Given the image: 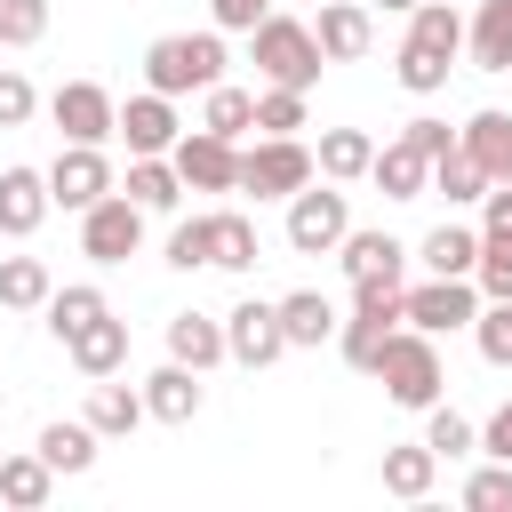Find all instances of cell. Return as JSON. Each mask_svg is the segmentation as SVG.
<instances>
[{"mask_svg": "<svg viewBox=\"0 0 512 512\" xmlns=\"http://www.w3.org/2000/svg\"><path fill=\"white\" fill-rule=\"evenodd\" d=\"M456 48H464V24H456V8H448V0H416V24H408V40H400V88L432 96V88L448 80Z\"/></svg>", "mask_w": 512, "mask_h": 512, "instance_id": "6da1fadb", "label": "cell"}, {"mask_svg": "<svg viewBox=\"0 0 512 512\" xmlns=\"http://www.w3.org/2000/svg\"><path fill=\"white\" fill-rule=\"evenodd\" d=\"M144 80L160 96H184V88H216L224 80V40L216 32H168L144 48Z\"/></svg>", "mask_w": 512, "mask_h": 512, "instance_id": "7a4b0ae2", "label": "cell"}, {"mask_svg": "<svg viewBox=\"0 0 512 512\" xmlns=\"http://www.w3.org/2000/svg\"><path fill=\"white\" fill-rule=\"evenodd\" d=\"M320 40H312V24H288V16H264L256 24V72L272 80V88H312L320 80Z\"/></svg>", "mask_w": 512, "mask_h": 512, "instance_id": "3957f363", "label": "cell"}, {"mask_svg": "<svg viewBox=\"0 0 512 512\" xmlns=\"http://www.w3.org/2000/svg\"><path fill=\"white\" fill-rule=\"evenodd\" d=\"M376 376H384V392H392L400 408H432V400H440V352H432V328L392 336L384 360H376Z\"/></svg>", "mask_w": 512, "mask_h": 512, "instance_id": "277c9868", "label": "cell"}, {"mask_svg": "<svg viewBox=\"0 0 512 512\" xmlns=\"http://www.w3.org/2000/svg\"><path fill=\"white\" fill-rule=\"evenodd\" d=\"M304 184H312V152L296 136H264L256 152H240V192L280 200V192H304Z\"/></svg>", "mask_w": 512, "mask_h": 512, "instance_id": "5b68a950", "label": "cell"}, {"mask_svg": "<svg viewBox=\"0 0 512 512\" xmlns=\"http://www.w3.org/2000/svg\"><path fill=\"white\" fill-rule=\"evenodd\" d=\"M344 232H352V216H344V192H288V248L296 256H328V248H344Z\"/></svg>", "mask_w": 512, "mask_h": 512, "instance_id": "8992f818", "label": "cell"}, {"mask_svg": "<svg viewBox=\"0 0 512 512\" xmlns=\"http://www.w3.org/2000/svg\"><path fill=\"white\" fill-rule=\"evenodd\" d=\"M136 240H144V208H136L128 192H104V200L88 208V224H80V248H88L96 264H128Z\"/></svg>", "mask_w": 512, "mask_h": 512, "instance_id": "52a82bcc", "label": "cell"}, {"mask_svg": "<svg viewBox=\"0 0 512 512\" xmlns=\"http://www.w3.org/2000/svg\"><path fill=\"white\" fill-rule=\"evenodd\" d=\"M176 176H184V192H240V152H232V136H216V128L176 136Z\"/></svg>", "mask_w": 512, "mask_h": 512, "instance_id": "ba28073f", "label": "cell"}, {"mask_svg": "<svg viewBox=\"0 0 512 512\" xmlns=\"http://www.w3.org/2000/svg\"><path fill=\"white\" fill-rule=\"evenodd\" d=\"M224 344L240 368H272L288 352V328H280V304H232L224 312Z\"/></svg>", "mask_w": 512, "mask_h": 512, "instance_id": "9c48e42d", "label": "cell"}, {"mask_svg": "<svg viewBox=\"0 0 512 512\" xmlns=\"http://www.w3.org/2000/svg\"><path fill=\"white\" fill-rule=\"evenodd\" d=\"M56 128L72 144H104V136H120V104L96 80H72V88H56Z\"/></svg>", "mask_w": 512, "mask_h": 512, "instance_id": "30bf717a", "label": "cell"}, {"mask_svg": "<svg viewBox=\"0 0 512 512\" xmlns=\"http://www.w3.org/2000/svg\"><path fill=\"white\" fill-rule=\"evenodd\" d=\"M48 192L64 200V208H96L104 192H112V168H104V152L96 144H72V152H56V168H48Z\"/></svg>", "mask_w": 512, "mask_h": 512, "instance_id": "8fae6325", "label": "cell"}, {"mask_svg": "<svg viewBox=\"0 0 512 512\" xmlns=\"http://www.w3.org/2000/svg\"><path fill=\"white\" fill-rule=\"evenodd\" d=\"M408 320H416V328H432V336H440V328H472V320H480L472 280H440V272H432L424 288H408Z\"/></svg>", "mask_w": 512, "mask_h": 512, "instance_id": "7c38bea8", "label": "cell"}, {"mask_svg": "<svg viewBox=\"0 0 512 512\" xmlns=\"http://www.w3.org/2000/svg\"><path fill=\"white\" fill-rule=\"evenodd\" d=\"M48 200H56V192H48V176H40V168H0V232H16V240H24V232H40Z\"/></svg>", "mask_w": 512, "mask_h": 512, "instance_id": "4fadbf2b", "label": "cell"}, {"mask_svg": "<svg viewBox=\"0 0 512 512\" xmlns=\"http://www.w3.org/2000/svg\"><path fill=\"white\" fill-rule=\"evenodd\" d=\"M144 408H152L160 424H192V416H200V368H184V360L152 368V376H144Z\"/></svg>", "mask_w": 512, "mask_h": 512, "instance_id": "5bb4252c", "label": "cell"}, {"mask_svg": "<svg viewBox=\"0 0 512 512\" xmlns=\"http://www.w3.org/2000/svg\"><path fill=\"white\" fill-rule=\"evenodd\" d=\"M456 144L480 160V176H488V184H512V112H472Z\"/></svg>", "mask_w": 512, "mask_h": 512, "instance_id": "9a60e30c", "label": "cell"}, {"mask_svg": "<svg viewBox=\"0 0 512 512\" xmlns=\"http://www.w3.org/2000/svg\"><path fill=\"white\" fill-rule=\"evenodd\" d=\"M312 40H320V56H336V64L368 56V8H352V0H320V24H312Z\"/></svg>", "mask_w": 512, "mask_h": 512, "instance_id": "2e32d148", "label": "cell"}, {"mask_svg": "<svg viewBox=\"0 0 512 512\" xmlns=\"http://www.w3.org/2000/svg\"><path fill=\"white\" fill-rule=\"evenodd\" d=\"M120 136H128V152H176V112H168V96H160V88H152V96H128Z\"/></svg>", "mask_w": 512, "mask_h": 512, "instance_id": "e0dca14e", "label": "cell"}, {"mask_svg": "<svg viewBox=\"0 0 512 512\" xmlns=\"http://www.w3.org/2000/svg\"><path fill=\"white\" fill-rule=\"evenodd\" d=\"M368 176L384 184V200H416V192L432 184V152H416V144L400 136V144H384V152H376V168H368Z\"/></svg>", "mask_w": 512, "mask_h": 512, "instance_id": "ac0fdd59", "label": "cell"}, {"mask_svg": "<svg viewBox=\"0 0 512 512\" xmlns=\"http://www.w3.org/2000/svg\"><path fill=\"white\" fill-rule=\"evenodd\" d=\"M232 344H224V328L208 320V312H176L168 320V360H184V368H216Z\"/></svg>", "mask_w": 512, "mask_h": 512, "instance_id": "d6986e66", "label": "cell"}, {"mask_svg": "<svg viewBox=\"0 0 512 512\" xmlns=\"http://www.w3.org/2000/svg\"><path fill=\"white\" fill-rule=\"evenodd\" d=\"M72 360H80V376H112L120 360H128V320H112V312H96L80 336H72Z\"/></svg>", "mask_w": 512, "mask_h": 512, "instance_id": "ffe728a7", "label": "cell"}, {"mask_svg": "<svg viewBox=\"0 0 512 512\" xmlns=\"http://www.w3.org/2000/svg\"><path fill=\"white\" fill-rule=\"evenodd\" d=\"M208 264H224V272H256V224L248 216H208Z\"/></svg>", "mask_w": 512, "mask_h": 512, "instance_id": "44dd1931", "label": "cell"}, {"mask_svg": "<svg viewBox=\"0 0 512 512\" xmlns=\"http://www.w3.org/2000/svg\"><path fill=\"white\" fill-rule=\"evenodd\" d=\"M424 264H432L440 280H472V264H480V232H464V224L424 232Z\"/></svg>", "mask_w": 512, "mask_h": 512, "instance_id": "7402d4cb", "label": "cell"}, {"mask_svg": "<svg viewBox=\"0 0 512 512\" xmlns=\"http://www.w3.org/2000/svg\"><path fill=\"white\" fill-rule=\"evenodd\" d=\"M48 488H56V464H48V456H8V464H0V496H8L16 512H40Z\"/></svg>", "mask_w": 512, "mask_h": 512, "instance_id": "603a6c76", "label": "cell"}, {"mask_svg": "<svg viewBox=\"0 0 512 512\" xmlns=\"http://www.w3.org/2000/svg\"><path fill=\"white\" fill-rule=\"evenodd\" d=\"M472 64L480 72H512V0H488L472 24Z\"/></svg>", "mask_w": 512, "mask_h": 512, "instance_id": "cb8c5ba5", "label": "cell"}, {"mask_svg": "<svg viewBox=\"0 0 512 512\" xmlns=\"http://www.w3.org/2000/svg\"><path fill=\"white\" fill-rule=\"evenodd\" d=\"M176 192H184L176 160H160V152H136V168H128V200H136V208H176Z\"/></svg>", "mask_w": 512, "mask_h": 512, "instance_id": "d4e9b609", "label": "cell"}, {"mask_svg": "<svg viewBox=\"0 0 512 512\" xmlns=\"http://www.w3.org/2000/svg\"><path fill=\"white\" fill-rule=\"evenodd\" d=\"M392 336H400V312H352V328H344V360L376 376V360H384Z\"/></svg>", "mask_w": 512, "mask_h": 512, "instance_id": "484cf974", "label": "cell"}, {"mask_svg": "<svg viewBox=\"0 0 512 512\" xmlns=\"http://www.w3.org/2000/svg\"><path fill=\"white\" fill-rule=\"evenodd\" d=\"M408 264V248L392 240V232H344V272L352 280H368V272H400Z\"/></svg>", "mask_w": 512, "mask_h": 512, "instance_id": "4316f807", "label": "cell"}, {"mask_svg": "<svg viewBox=\"0 0 512 512\" xmlns=\"http://www.w3.org/2000/svg\"><path fill=\"white\" fill-rule=\"evenodd\" d=\"M280 328H288V344H320L336 328V312H328L320 288H296V296H280Z\"/></svg>", "mask_w": 512, "mask_h": 512, "instance_id": "83f0119b", "label": "cell"}, {"mask_svg": "<svg viewBox=\"0 0 512 512\" xmlns=\"http://www.w3.org/2000/svg\"><path fill=\"white\" fill-rule=\"evenodd\" d=\"M144 416H152V408H144V392H128V384H96V400H88V424H96V432H112V440H120V432H136Z\"/></svg>", "mask_w": 512, "mask_h": 512, "instance_id": "f1b7e54d", "label": "cell"}, {"mask_svg": "<svg viewBox=\"0 0 512 512\" xmlns=\"http://www.w3.org/2000/svg\"><path fill=\"white\" fill-rule=\"evenodd\" d=\"M432 472H440V448H432V440H424V448H384V488H392V496H424Z\"/></svg>", "mask_w": 512, "mask_h": 512, "instance_id": "f546056e", "label": "cell"}, {"mask_svg": "<svg viewBox=\"0 0 512 512\" xmlns=\"http://www.w3.org/2000/svg\"><path fill=\"white\" fill-rule=\"evenodd\" d=\"M432 192H448V200H488V176H480V160H472L464 144H448V152L432 160Z\"/></svg>", "mask_w": 512, "mask_h": 512, "instance_id": "4dcf8cb0", "label": "cell"}, {"mask_svg": "<svg viewBox=\"0 0 512 512\" xmlns=\"http://www.w3.org/2000/svg\"><path fill=\"white\" fill-rule=\"evenodd\" d=\"M40 456H48L56 472H88V464H96V424H48V432H40Z\"/></svg>", "mask_w": 512, "mask_h": 512, "instance_id": "1f68e13d", "label": "cell"}, {"mask_svg": "<svg viewBox=\"0 0 512 512\" xmlns=\"http://www.w3.org/2000/svg\"><path fill=\"white\" fill-rule=\"evenodd\" d=\"M56 288H48V264L40 256H8L0 264V304H16V312H32V304H48Z\"/></svg>", "mask_w": 512, "mask_h": 512, "instance_id": "d6a6232c", "label": "cell"}, {"mask_svg": "<svg viewBox=\"0 0 512 512\" xmlns=\"http://www.w3.org/2000/svg\"><path fill=\"white\" fill-rule=\"evenodd\" d=\"M320 168H328V176H368V168H376V144H368L360 128H328V136H320Z\"/></svg>", "mask_w": 512, "mask_h": 512, "instance_id": "836d02e7", "label": "cell"}, {"mask_svg": "<svg viewBox=\"0 0 512 512\" xmlns=\"http://www.w3.org/2000/svg\"><path fill=\"white\" fill-rule=\"evenodd\" d=\"M96 312H112V304H104L96 288H56V296H48V328H56L64 344H72V336H80V328H88Z\"/></svg>", "mask_w": 512, "mask_h": 512, "instance_id": "e575fe53", "label": "cell"}, {"mask_svg": "<svg viewBox=\"0 0 512 512\" xmlns=\"http://www.w3.org/2000/svg\"><path fill=\"white\" fill-rule=\"evenodd\" d=\"M200 128H216V136H240V128H256V96H240V88H208V112H200Z\"/></svg>", "mask_w": 512, "mask_h": 512, "instance_id": "d590c367", "label": "cell"}, {"mask_svg": "<svg viewBox=\"0 0 512 512\" xmlns=\"http://www.w3.org/2000/svg\"><path fill=\"white\" fill-rule=\"evenodd\" d=\"M472 336H480V360H488V368H512V296H496V304L472 320Z\"/></svg>", "mask_w": 512, "mask_h": 512, "instance_id": "8d00e7d4", "label": "cell"}, {"mask_svg": "<svg viewBox=\"0 0 512 512\" xmlns=\"http://www.w3.org/2000/svg\"><path fill=\"white\" fill-rule=\"evenodd\" d=\"M48 32V0H0V40L8 48H32Z\"/></svg>", "mask_w": 512, "mask_h": 512, "instance_id": "74e56055", "label": "cell"}, {"mask_svg": "<svg viewBox=\"0 0 512 512\" xmlns=\"http://www.w3.org/2000/svg\"><path fill=\"white\" fill-rule=\"evenodd\" d=\"M472 280H480V296H512V240L480 232V264H472Z\"/></svg>", "mask_w": 512, "mask_h": 512, "instance_id": "f35d334b", "label": "cell"}, {"mask_svg": "<svg viewBox=\"0 0 512 512\" xmlns=\"http://www.w3.org/2000/svg\"><path fill=\"white\" fill-rule=\"evenodd\" d=\"M256 128L296 136V128H304V88H272V96H256Z\"/></svg>", "mask_w": 512, "mask_h": 512, "instance_id": "ab89813d", "label": "cell"}, {"mask_svg": "<svg viewBox=\"0 0 512 512\" xmlns=\"http://www.w3.org/2000/svg\"><path fill=\"white\" fill-rule=\"evenodd\" d=\"M464 504H472V512H512V464L472 472V480H464Z\"/></svg>", "mask_w": 512, "mask_h": 512, "instance_id": "60d3db41", "label": "cell"}, {"mask_svg": "<svg viewBox=\"0 0 512 512\" xmlns=\"http://www.w3.org/2000/svg\"><path fill=\"white\" fill-rule=\"evenodd\" d=\"M168 264H176V272L208 264V216H192V224H176V232H168Z\"/></svg>", "mask_w": 512, "mask_h": 512, "instance_id": "b9f144b4", "label": "cell"}, {"mask_svg": "<svg viewBox=\"0 0 512 512\" xmlns=\"http://www.w3.org/2000/svg\"><path fill=\"white\" fill-rule=\"evenodd\" d=\"M424 440H432L440 456H464V448H472V424H464L456 408H440V400H432V424H424Z\"/></svg>", "mask_w": 512, "mask_h": 512, "instance_id": "7bdbcfd3", "label": "cell"}, {"mask_svg": "<svg viewBox=\"0 0 512 512\" xmlns=\"http://www.w3.org/2000/svg\"><path fill=\"white\" fill-rule=\"evenodd\" d=\"M16 120H32V80L0 72V128H16Z\"/></svg>", "mask_w": 512, "mask_h": 512, "instance_id": "ee69618b", "label": "cell"}, {"mask_svg": "<svg viewBox=\"0 0 512 512\" xmlns=\"http://www.w3.org/2000/svg\"><path fill=\"white\" fill-rule=\"evenodd\" d=\"M208 8H216V24H224V32H256V24L272 16V0H208Z\"/></svg>", "mask_w": 512, "mask_h": 512, "instance_id": "f6af8a7d", "label": "cell"}, {"mask_svg": "<svg viewBox=\"0 0 512 512\" xmlns=\"http://www.w3.org/2000/svg\"><path fill=\"white\" fill-rule=\"evenodd\" d=\"M480 448H488L496 464H512V400H504V408L488 416V432H480Z\"/></svg>", "mask_w": 512, "mask_h": 512, "instance_id": "bcb514c9", "label": "cell"}, {"mask_svg": "<svg viewBox=\"0 0 512 512\" xmlns=\"http://www.w3.org/2000/svg\"><path fill=\"white\" fill-rule=\"evenodd\" d=\"M408 144H416V152H432V160H440V152H448V144H456V136H448V120H408Z\"/></svg>", "mask_w": 512, "mask_h": 512, "instance_id": "7dc6e473", "label": "cell"}, {"mask_svg": "<svg viewBox=\"0 0 512 512\" xmlns=\"http://www.w3.org/2000/svg\"><path fill=\"white\" fill-rule=\"evenodd\" d=\"M488 232L512 240V184H488Z\"/></svg>", "mask_w": 512, "mask_h": 512, "instance_id": "c3c4849f", "label": "cell"}, {"mask_svg": "<svg viewBox=\"0 0 512 512\" xmlns=\"http://www.w3.org/2000/svg\"><path fill=\"white\" fill-rule=\"evenodd\" d=\"M384 8H416V0H384Z\"/></svg>", "mask_w": 512, "mask_h": 512, "instance_id": "681fc988", "label": "cell"}]
</instances>
